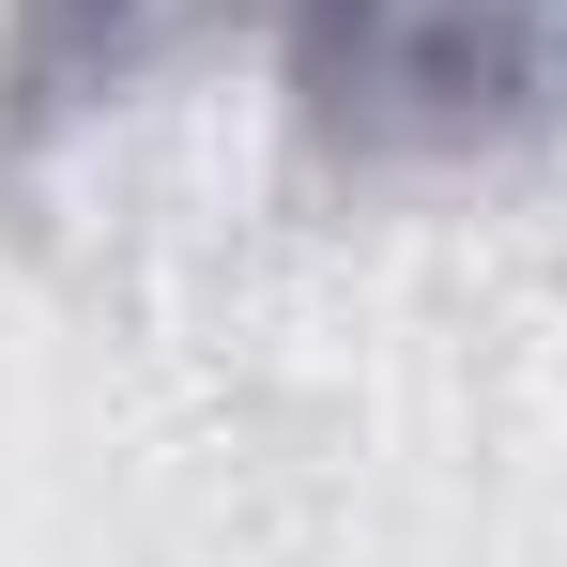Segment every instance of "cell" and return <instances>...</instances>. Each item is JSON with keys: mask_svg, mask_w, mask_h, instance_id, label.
<instances>
[{"mask_svg": "<svg viewBox=\"0 0 567 567\" xmlns=\"http://www.w3.org/2000/svg\"><path fill=\"white\" fill-rule=\"evenodd\" d=\"M277 62L353 154H491L567 107V0H277Z\"/></svg>", "mask_w": 567, "mask_h": 567, "instance_id": "1", "label": "cell"}, {"mask_svg": "<svg viewBox=\"0 0 567 567\" xmlns=\"http://www.w3.org/2000/svg\"><path fill=\"white\" fill-rule=\"evenodd\" d=\"M138 16L154 0H16V31H0V138H47L62 107H93L123 78V47H138Z\"/></svg>", "mask_w": 567, "mask_h": 567, "instance_id": "2", "label": "cell"}]
</instances>
